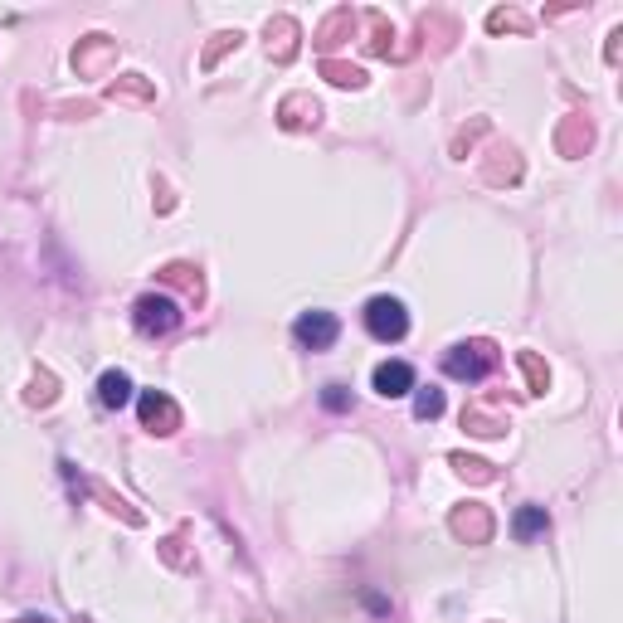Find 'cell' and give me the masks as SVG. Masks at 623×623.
I'll return each instance as SVG.
<instances>
[{"label": "cell", "mask_w": 623, "mask_h": 623, "mask_svg": "<svg viewBox=\"0 0 623 623\" xmlns=\"http://www.w3.org/2000/svg\"><path fill=\"white\" fill-rule=\"evenodd\" d=\"M132 322L142 336H166V331L181 327V302L166 293H147L137 297V307H132Z\"/></svg>", "instance_id": "1"}, {"label": "cell", "mask_w": 623, "mask_h": 623, "mask_svg": "<svg viewBox=\"0 0 623 623\" xmlns=\"http://www.w3.org/2000/svg\"><path fill=\"white\" fill-rule=\"evenodd\" d=\"M366 331L375 341H400L409 331V312L400 297H370L366 302Z\"/></svg>", "instance_id": "2"}, {"label": "cell", "mask_w": 623, "mask_h": 623, "mask_svg": "<svg viewBox=\"0 0 623 623\" xmlns=\"http://www.w3.org/2000/svg\"><path fill=\"white\" fill-rule=\"evenodd\" d=\"M497 366V356H492V346H482V341H473V346H453L448 356H443V370L453 375V380H487V370Z\"/></svg>", "instance_id": "3"}, {"label": "cell", "mask_w": 623, "mask_h": 623, "mask_svg": "<svg viewBox=\"0 0 623 623\" xmlns=\"http://www.w3.org/2000/svg\"><path fill=\"white\" fill-rule=\"evenodd\" d=\"M293 336L302 346H312V351H327L331 341L341 336V322H336L331 312H302L293 322Z\"/></svg>", "instance_id": "4"}, {"label": "cell", "mask_w": 623, "mask_h": 623, "mask_svg": "<svg viewBox=\"0 0 623 623\" xmlns=\"http://www.w3.org/2000/svg\"><path fill=\"white\" fill-rule=\"evenodd\" d=\"M375 390L385 395V400H400L414 390V366H404V361H385V366H375Z\"/></svg>", "instance_id": "5"}, {"label": "cell", "mask_w": 623, "mask_h": 623, "mask_svg": "<svg viewBox=\"0 0 623 623\" xmlns=\"http://www.w3.org/2000/svg\"><path fill=\"white\" fill-rule=\"evenodd\" d=\"M98 404H103V409L132 404V375H127V370H108V375L98 380Z\"/></svg>", "instance_id": "6"}, {"label": "cell", "mask_w": 623, "mask_h": 623, "mask_svg": "<svg viewBox=\"0 0 623 623\" xmlns=\"http://www.w3.org/2000/svg\"><path fill=\"white\" fill-rule=\"evenodd\" d=\"M512 531L521 536V541H531L536 531H546V507H526V512H516Z\"/></svg>", "instance_id": "7"}, {"label": "cell", "mask_w": 623, "mask_h": 623, "mask_svg": "<svg viewBox=\"0 0 623 623\" xmlns=\"http://www.w3.org/2000/svg\"><path fill=\"white\" fill-rule=\"evenodd\" d=\"M414 414H419V419H439L443 414V390H419V395H414Z\"/></svg>", "instance_id": "8"}, {"label": "cell", "mask_w": 623, "mask_h": 623, "mask_svg": "<svg viewBox=\"0 0 623 623\" xmlns=\"http://www.w3.org/2000/svg\"><path fill=\"white\" fill-rule=\"evenodd\" d=\"M322 404H327L331 414H341V409H351V395H346L341 385H327V390H322Z\"/></svg>", "instance_id": "9"}]
</instances>
